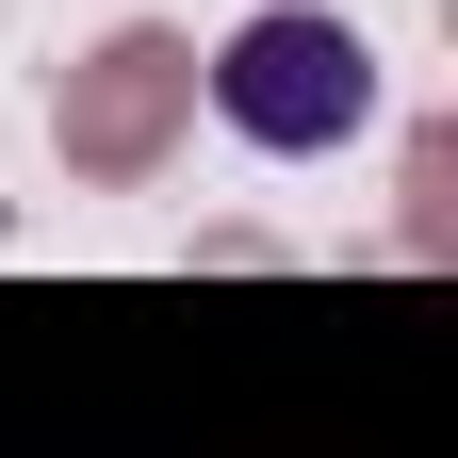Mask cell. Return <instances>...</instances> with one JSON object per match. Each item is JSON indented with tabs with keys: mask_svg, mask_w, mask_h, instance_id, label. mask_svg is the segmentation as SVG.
Listing matches in <instances>:
<instances>
[{
	"mask_svg": "<svg viewBox=\"0 0 458 458\" xmlns=\"http://www.w3.org/2000/svg\"><path fill=\"white\" fill-rule=\"evenodd\" d=\"M213 114L246 148H278V164H311V148H344L377 114V49L327 17V0H278V17H246L213 49Z\"/></svg>",
	"mask_w": 458,
	"mask_h": 458,
	"instance_id": "6da1fadb",
	"label": "cell"
}]
</instances>
